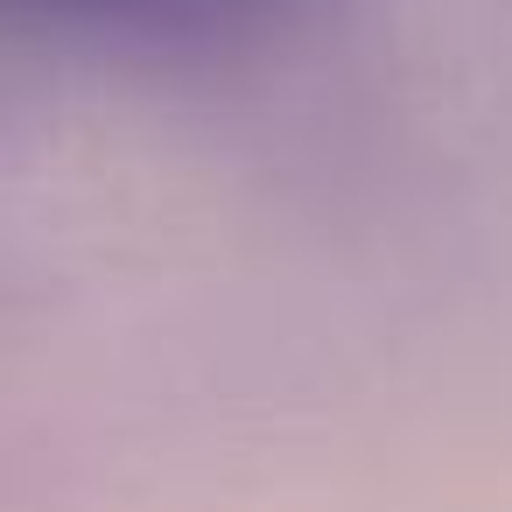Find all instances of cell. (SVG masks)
<instances>
[{"label": "cell", "instance_id": "obj_1", "mask_svg": "<svg viewBox=\"0 0 512 512\" xmlns=\"http://www.w3.org/2000/svg\"><path fill=\"white\" fill-rule=\"evenodd\" d=\"M351 0H0V36L85 50H253L330 22Z\"/></svg>", "mask_w": 512, "mask_h": 512}]
</instances>
